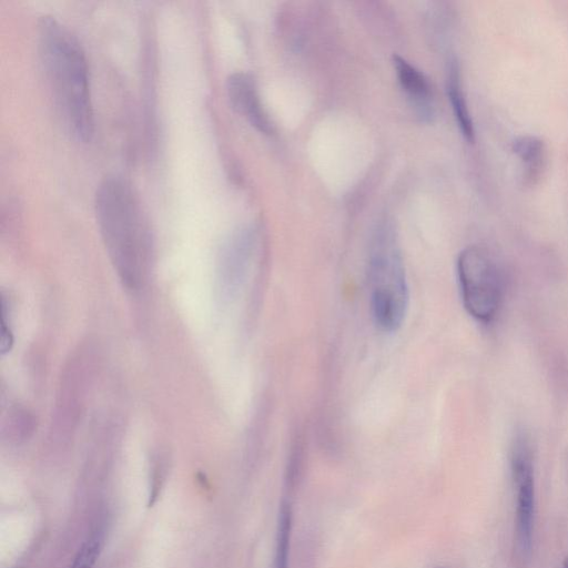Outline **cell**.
I'll return each mask as SVG.
<instances>
[{
  "label": "cell",
  "mask_w": 568,
  "mask_h": 568,
  "mask_svg": "<svg viewBox=\"0 0 568 568\" xmlns=\"http://www.w3.org/2000/svg\"><path fill=\"white\" fill-rule=\"evenodd\" d=\"M95 209L105 246L121 281L137 289L151 258V233L139 195L130 182L109 177L98 187Z\"/></svg>",
  "instance_id": "obj_1"
},
{
  "label": "cell",
  "mask_w": 568,
  "mask_h": 568,
  "mask_svg": "<svg viewBox=\"0 0 568 568\" xmlns=\"http://www.w3.org/2000/svg\"><path fill=\"white\" fill-rule=\"evenodd\" d=\"M38 43L45 75L67 127L78 140L90 141L95 123L83 47L53 17L40 22Z\"/></svg>",
  "instance_id": "obj_2"
},
{
  "label": "cell",
  "mask_w": 568,
  "mask_h": 568,
  "mask_svg": "<svg viewBox=\"0 0 568 568\" xmlns=\"http://www.w3.org/2000/svg\"><path fill=\"white\" fill-rule=\"evenodd\" d=\"M370 304L384 332L401 328L409 308V286L397 237L389 226L375 233L369 258Z\"/></svg>",
  "instance_id": "obj_3"
},
{
  "label": "cell",
  "mask_w": 568,
  "mask_h": 568,
  "mask_svg": "<svg viewBox=\"0 0 568 568\" xmlns=\"http://www.w3.org/2000/svg\"><path fill=\"white\" fill-rule=\"evenodd\" d=\"M458 279L464 308L484 324L499 314L504 297V280L499 263L483 247L464 249L458 259Z\"/></svg>",
  "instance_id": "obj_4"
},
{
  "label": "cell",
  "mask_w": 568,
  "mask_h": 568,
  "mask_svg": "<svg viewBox=\"0 0 568 568\" xmlns=\"http://www.w3.org/2000/svg\"><path fill=\"white\" fill-rule=\"evenodd\" d=\"M516 491V540L524 556L530 555L535 520V480L531 445L523 433L516 435L511 455Z\"/></svg>",
  "instance_id": "obj_5"
},
{
  "label": "cell",
  "mask_w": 568,
  "mask_h": 568,
  "mask_svg": "<svg viewBox=\"0 0 568 568\" xmlns=\"http://www.w3.org/2000/svg\"><path fill=\"white\" fill-rule=\"evenodd\" d=\"M227 94L232 108L245 117L252 127L262 134H273L275 125L261 104L256 81L251 75H231L227 80Z\"/></svg>",
  "instance_id": "obj_6"
},
{
  "label": "cell",
  "mask_w": 568,
  "mask_h": 568,
  "mask_svg": "<svg viewBox=\"0 0 568 568\" xmlns=\"http://www.w3.org/2000/svg\"><path fill=\"white\" fill-rule=\"evenodd\" d=\"M251 249V237L241 232L226 243L218 262V291L222 300H229L237 293L245 277Z\"/></svg>",
  "instance_id": "obj_7"
},
{
  "label": "cell",
  "mask_w": 568,
  "mask_h": 568,
  "mask_svg": "<svg viewBox=\"0 0 568 568\" xmlns=\"http://www.w3.org/2000/svg\"><path fill=\"white\" fill-rule=\"evenodd\" d=\"M393 65L397 73L400 85L413 101L419 116L430 120L434 111L432 106L431 87L428 79L420 70L412 66L399 55L393 56Z\"/></svg>",
  "instance_id": "obj_8"
},
{
  "label": "cell",
  "mask_w": 568,
  "mask_h": 568,
  "mask_svg": "<svg viewBox=\"0 0 568 568\" xmlns=\"http://www.w3.org/2000/svg\"><path fill=\"white\" fill-rule=\"evenodd\" d=\"M513 150L521 162L524 184L529 187L539 184L549 159L545 142L533 136H524L514 141Z\"/></svg>",
  "instance_id": "obj_9"
},
{
  "label": "cell",
  "mask_w": 568,
  "mask_h": 568,
  "mask_svg": "<svg viewBox=\"0 0 568 568\" xmlns=\"http://www.w3.org/2000/svg\"><path fill=\"white\" fill-rule=\"evenodd\" d=\"M448 94L463 136L466 140L473 142L475 138L473 120L462 90L459 68L455 64H452L450 68Z\"/></svg>",
  "instance_id": "obj_10"
},
{
  "label": "cell",
  "mask_w": 568,
  "mask_h": 568,
  "mask_svg": "<svg viewBox=\"0 0 568 568\" xmlns=\"http://www.w3.org/2000/svg\"><path fill=\"white\" fill-rule=\"evenodd\" d=\"M291 530V507L288 503H283L279 513L275 568H289Z\"/></svg>",
  "instance_id": "obj_11"
},
{
  "label": "cell",
  "mask_w": 568,
  "mask_h": 568,
  "mask_svg": "<svg viewBox=\"0 0 568 568\" xmlns=\"http://www.w3.org/2000/svg\"><path fill=\"white\" fill-rule=\"evenodd\" d=\"M103 536L96 532L80 547L73 564L69 568H94L101 550H103Z\"/></svg>",
  "instance_id": "obj_12"
},
{
  "label": "cell",
  "mask_w": 568,
  "mask_h": 568,
  "mask_svg": "<svg viewBox=\"0 0 568 568\" xmlns=\"http://www.w3.org/2000/svg\"><path fill=\"white\" fill-rule=\"evenodd\" d=\"M6 426H8V430L10 429L18 435L26 436L33 431L35 419L28 410L15 408L9 412Z\"/></svg>",
  "instance_id": "obj_13"
},
{
  "label": "cell",
  "mask_w": 568,
  "mask_h": 568,
  "mask_svg": "<svg viewBox=\"0 0 568 568\" xmlns=\"http://www.w3.org/2000/svg\"><path fill=\"white\" fill-rule=\"evenodd\" d=\"M3 324L4 326L2 329V338H0V351L5 354L12 350L14 339L12 331H10L9 328L6 327L5 323Z\"/></svg>",
  "instance_id": "obj_14"
},
{
  "label": "cell",
  "mask_w": 568,
  "mask_h": 568,
  "mask_svg": "<svg viewBox=\"0 0 568 568\" xmlns=\"http://www.w3.org/2000/svg\"><path fill=\"white\" fill-rule=\"evenodd\" d=\"M563 568H568V559L565 560V562L563 564Z\"/></svg>",
  "instance_id": "obj_15"
}]
</instances>
